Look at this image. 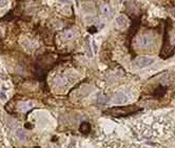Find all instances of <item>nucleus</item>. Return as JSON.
Wrapping results in <instances>:
<instances>
[{"mask_svg":"<svg viewBox=\"0 0 175 148\" xmlns=\"http://www.w3.org/2000/svg\"><path fill=\"white\" fill-rule=\"evenodd\" d=\"M136 110H140V108L134 107V106H129V107H114L106 110V114L112 115V116H119V115H127V114H132Z\"/></svg>","mask_w":175,"mask_h":148,"instance_id":"1","label":"nucleus"},{"mask_svg":"<svg viewBox=\"0 0 175 148\" xmlns=\"http://www.w3.org/2000/svg\"><path fill=\"white\" fill-rule=\"evenodd\" d=\"M134 63L137 67H140V68H144V67H148L154 63V59L151 58V57H138L135 59Z\"/></svg>","mask_w":175,"mask_h":148,"instance_id":"2","label":"nucleus"},{"mask_svg":"<svg viewBox=\"0 0 175 148\" xmlns=\"http://www.w3.org/2000/svg\"><path fill=\"white\" fill-rule=\"evenodd\" d=\"M153 40H154V38H153L152 35L145 34V35H141V36L138 38L137 43H138V45L141 46V47H148L153 43Z\"/></svg>","mask_w":175,"mask_h":148,"instance_id":"3","label":"nucleus"},{"mask_svg":"<svg viewBox=\"0 0 175 148\" xmlns=\"http://www.w3.org/2000/svg\"><path fill=\"white\" fill-rule=\"evenodd\" d=\"M99 13L101 16L103 17H107V18H109V17L112 16V8L110 6V4L108 2H101L99 4Z\"/></svg>","mask_w":175,"mask_h":148,"instance_id":"4","label":"nucleus"},{"mask_svg":"<svg viewBox=\"0 0 175 148\" xmlns=\"http://www.w3.org/2000/svg\"><path fill=\"white\" fill-rule=\"evenodd\" d=\"M128 100H129L128 95L126 92H124V91H119V92L115 93L113 102L116 103V104H125V103L128 102Z\"/></svg>","mask_w":175,"mask_h":148,"instance_id":"5","label":"nucleus"},{"mask_svg":"<svg viewBox=\"0 0 175 148\" xmlns=\"http://www.w3.org/2000/svg\"><path fill=\"white\" fill-rule=\"evenodd\" d=\"M75 36H76V33L73 30H64L60 34V37L63 41H71L75 38Z\"/></svg>","mask_w":175,"mask_h":148,"instance_id":"6","label":"nucleus"},{"mask_svg":"<svg viewBox=\"0 0 175 148\" xmlns=\"http://www.w3.org/2000/svg\"><path fill=\"white\" fill-rule=\"evenodd\" d=\"M54 83H55L56 86H60V87L65 86L69 83V77H67V76H58L54 79Z\"/></svg>","mask_w":175,"mask_h":148,"instance_id":"7","label":"nucleus"},{"mask_svg":"<svg viewBox=\"0 0 175 148\" xmlns=\"http://www.w3.org/2000/svg\"><path fill=\"white\" fill-rule=\"evenodd\" d=\"M33 106H34L33 102H21V103H19V105H18V109L20 111H22V112H27L31 108H33Z\"/></svg>","mask_w":175,"mask_h":148,"instance_id":"8","label":"nucleus"},{"mask_svg":"<svg viewBox=\"0 0 175 148\" xmlns=\"http://www.w3.org/2000/svg\"><path fill=\"white\" fill-rule=\"evenodd\" d=\"M116 26L117 28H119V29H122V28H126L127 26V23H128V20H127V18L125 16H122V15H120V16H118L117 18H116Z\"/></svg>","mask_w":175,"mask_h":148,"instance_id":"9","label":"nucleus"},{"mask_svg":"<svg viewBox=\"0 0 175 148\" xmlns=\"http://www.w3.org/2000/svg\"><path fill=\"white\" fill-rule=\"evenodd\" d=\"M90 124L88 123V122H83V123L81 124V126H80V131L81 132H83V133H88L89 132V130H90Z\"/></svg>","mask_w":175,"mask_h":148,"instance_id":"10","label":"nucleus"},{"mask_svg":"<svg viewBox=\"0 0 175 148\" xmlns=\"http://www.w3.org/2000/svg\"><path fill=\"white\" fill-rule=\"evenodd\" d=\"M107 101H108L107 97H104V96H99V98H98V103H102V104H104Z\"/></svg>","mask_w":175,"mask_h":148,"instance_id":"11","label":"nucleus"},{"mask_svg":"<svg viewBox=\"0 0 175 148\" xmlns=\"http://www.w3.org/2000/svg\"><path fill=\"white\" fill-rule=\"evenodd\" d=\"M17 134H18V137L21 139V140H24L25 139V136H24V133H23V130H18V131H17Z\"/></svg>","mask_w":175,"mask_h":148,"instance_id":"12","label":"nucleus"},{"mask_svg":"<svg viewBox=\"0 0 175 148\" xmlns=\"http://www.w3.org/2000/svg\"><path fill=\"white\" fill-rule=\"evenodd\" d=\"M6 2H7V0H0V6L6 4Z\"/></svg>","mask_w":175,"mask_h":148,"instance_id":"13","label":"nucleus"},{"mask_svg":"<svg viewBox=\"0 0 175 148\" xmlns=\"http://www.w3.org/2000/svg\"><path fill=\"white\" fill-rule=\"evenodd\" d=\"M89 1H93V0H89Z\"/></svg>","mask_w":175,"mask_h":148,"instance_id":"14","label":"nucleus"}]
</instances>
